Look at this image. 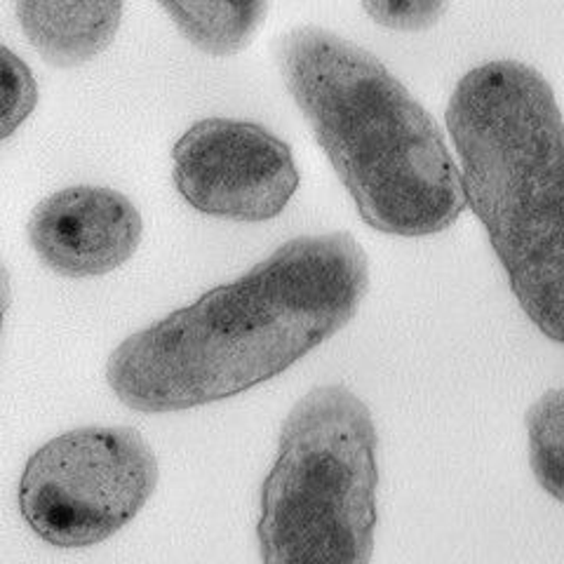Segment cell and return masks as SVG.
<instances>
[{
  "label": "cell",
  "instance_id": "1",
  "mask_svg": "<svg viewBox=\"0 0 564 564\" xmlns=\"http://www.w3.org/2000/svg\"><path fill=\"white\" fill-rule=\"evenodd\" d=\"M369 288L346 231L285 242L252 271L122 341L106 381L130 410L165 414L240 395L344 329Z\"/></svg>",
  "mask_w": 564,
  "mask_h": 564
},
{
  "label": "cell",
  "instance_id": "2",
  "mask_svg": "<svg viewBox=\"0 0 564 564\" xmlns=\"http://www.w3.org/2000/svg\"><path fill=\"white\" fill-rule=\"evenodd\" d=\"M275 52L288 93L369 228L426 238L462 217L464 180L443 132L375 55L321 26L292 29Z\"/></svg>",
  "mask_w": 564,
  "mask_h": 564
},
{
  "label": "cell",
  "instance_id": "3",
  "mask_svg": "<svg viewBox=\"0 0 564 564\" xmlns=\"http://www.w3.org/2000/svg\"><path fill=\"white\" fill-rule=\"evenodd\" d=\"M445 120L510 290L564 346V118L553 87L527 64L487 62L458 80Z\"/></svg>",
  "mask_w": 564,
  "mask_h": 564
},
{
  "label": "cell",
  "instance_id": "4",
  "mask_svg": "<svg viewBox=\"0 0 564 564\" xmlns=\"http://www.w3.org/2000/svg\"><path fill=\"white\" fill-rule=\"evenodd\" d=\"M377 447L372 412L346 386H317L294 404L261 485L263 564H369Z\"/></svg>",
  "mask_w": 564,
  "mask_h": 564
},
{
  "label": "cell",
  "instance_id": "5",
  "mask_svg": "<svg viewBox=\"0 0 564 564\" xmlns=\"http://www.w3.org/2000/svg\"><path fill=\"white\" fill-rule=\"evenodd\" d=\"M158 485V458L130 426H85L35 449L20 480V513L57 549H90L130 524Z\"/></svg>",
  "mask_w": 564,
  "mask_h": 564
},
{
  "label": "cell",
  "instance_id": "6",
  "mask_svg": "<svg viewBox=\"0 0 564 564\" xmlns=\"http://www.w3.org/2000/svg\"><path fill=\"white\" fill-rule=\"evenodd\" d=\"M172 180L207 217L269 221L292 200L299 170L285 141L259 122L205 118L174 144Z\"/></svg>",
  "mask_w": 564,
  "mask_h": 564
},
{
  "label": "cell",
  "instance_id": "7",
  "mask_svg": "<svg viewBox=\"0 0 564 564\" xmlns=\"http://www.w3.org/2000/svg\"><path fill=\"white\" fill-rule=\"evenodd\" d=\"M144 221L134 203L104 186H68L33 207L26 236L50 271L95 278L122 267L141 242Z\"/></svg>",
  "mask_w": 564,
  "mask_h": 564
},
{
  "label": "cell",
  "instance_id": "8",
  "mask_svg": "<svg viewBox=\"0 0 564 564\" xmlns=\"http://www.w3.org/2000/svg\"><path fill=\"white\" fill-rule=\"evenodd\" d=\"M17 17L47 64L70 68L113 43L122 0H17Z\"/></svg>",
  "mask_w": 564,
  "mask_h": 564
},
{
  "label": "cell",
  "instance_id": "9",
  "mask_svg": "<svg viewBox=\"0 0 564 564\" xmlns=\"http://www.w3.org/2000/svg\"><path fill=\"white\" fill-rule=\"evenodd\" d=\"M184 39L212 57H231L252 43L269 0H158Z\"/></svg>",
  "mask_w": 564,
  "mask_h": 564
},
{
  "label": "cell",
  "instance_id": "10",
  "mask_svg": "<svg viewBox=\"0 0 564 564\" xmlns=\"http://www.w3.org/2000/svg\"><path fill=\"white\" fill-rule=\"evenodd\" d=\"M524 423L534 478L545 494L564 503V388L543 393Z\"/></svg>",
  "mask_w": 564,
  "mask_h": 564
},
{
  "label": "cell",
  "instance_id": "11",
  "mask_svg": "<svg viewBox=\"0 0 564 564\" xmlns=\"http://www.w3.org/2000/svg\"><path fill=\"white\" fill-rule=\"evenodd\" d=\"M3 66H0V83H3V130L0 137L10 139L39 104V83L31 68L14 55L10 47H0Z\"/></svg>",
  "mask_w": 564,
  "mask_h": 564
},
{
  "label": "cell",
  "instance_id": "12",
  "mask_svg": "<svg viewBox=\"0 0 564 564\" xmlns=\"http://www.w3.org/2000/svg\"><path fill=\"white\" fill-rule=\"evenodd\" d=\"M449 0H362V10L388 31H426L440 22Z\"/></svg>",
  "mask_w": 564,
  "mask_h": 564
}]
</instances>
